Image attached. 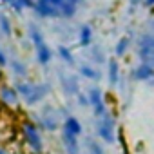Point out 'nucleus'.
<instances>
[{
  "instance_id": "f257e3e1",
  "label": "nucleus",
  "mask_w": 154,
  "mask_h": 154,
  "mask_svg": "<svg viewBox=\"0 0 154 154\" xmlns=\"http://www.w3.org/2000/svg\"><path fill=\"white\" fill-rule=\"evenodd\" d=\"M20 100L27 105H36L40 102H44L47 98V94L51 93L47 84H36V82H29V80H18L15 84Z\"/></svg>"
},
{
  "instance_id": "f03ea898",
  "label": "nucleus",
  "mask_w": 154,
  "mask_h": 154,
  "mask_svg": "<svg viewBox=\"0 0 154 154\" xmlns=\"http://www.w3.org/2000/svg\"><path fill=\"white\" fill-rule=\"evenodd\" d=\"M29 36H31V42H33V49H35V56H36V62L40 65H49L53 62V54L54 51L51 49V45L45 42L44 35L40 33L38 27L31 26L29 27Z\"/></svg>"
},
{
  "instance_id": "7ed1b4c3",
  "label": "nucleus",
  "mask_w": 154,
  "mask_h": 154,
  "mask_svg": "<svg viewBox=\"0 0 154 154\" xmlns=\"http://www.w3.org/2000/svg\"><path fill=\"white\" fill-rule=\"evenodd\" d=\"M20 132L22 138L26 141V145L35 152V154H42L44 152V138H42V129L35 123V122H22L20 125Z\"/></svg>"
},
{
  "instance_id": "20e7f679",
  "label": "nucleus",
  "mask_w": 154,
  "mask_h": 154,
  "mask_svg": "<svg viewBox=\"0 0 154 154\" xmlns=\"http://www.w3.org/2000/svg\"><path fill=\"white\" fill-rule=\"evenodd\" d=\"M65 0H35L33 9L40 18H62Z\"/></svg>"
},
{
  "instance_id": "39448f33",
  "label": "nucleus",
  "mask_w": 154,
  "mask_h": 154,
  "mask_svg": "<svg viewBox=\"0 0 154 154\" xmlns=\"http://www.w3.org/2000/svg\"><path fill=\"white\" fill-rule=\"evenodd\" d=\"M136 54L140 63H147L154 67V35L145 33L136 42Z\"/></svg>"
},
{
  "instance_id": "423d86ee",
  "label": "nucleus",
  "mask_w": 154,
  "mask_h": 154,
  "mask_svg": "<svg viewBox=\"0 0 154 154\" xmlns=\"http://www.w3.org/2000/svg\"><path fill=\"white\" fill-rule=\"evenodd\" d=\"M94 129H96V134L102 141L114 143V140H116V123H114V118H112L111 112L96 118V127Z\"/></svg>"
},
{
  "instance_id": "0eeeda50",
  "label": "nucleus",
  "mask_w": 154,
  "mask_h": 154,
  "mask_svg": "<svg viewBox=\"0 0 154 154\" xmlns=\"http://www.w3.org/2000/svg\"><path fill=\"white\" fill-rule=\"evenodd\" d=\"M87 98H89V105L93 107L96 118H100V116H103V114L109 112V107H107L103 91H102L100 87H91L89 93H87Z\"/></svg>"
},
{
  "instance_id": "6e6552de",
  "label": "nucleus",
  "mask_w": 154,
  "mask_h": 154,
  "mask_svg": "<svg viewBox=\"0 0 154 154\" xmlns=\"http://www.w3.org/2000/svg\"><path fill=\"white\" fill-rule=\"evenodd\" d=\"M0 102L8 107H18L20 105V94L15 85L9 84H0Z\"/></svg>"
},
{
  "instance_id": "1a4fd4ad",
  "label": "nucleus",
  "mask_w": 154,
  "mask_h": 154,
  "mask_svg": "<svg viewBox=\"0 0 154 154\" xmlns=\"http://www.w3.org/2000/svg\"><path fill=\"white\" fill-rule=\"evenodd\" d=\"M84 132V127H82V122L76 118V116H67L62 123V134H69V136H74V138H80Z\"/></svg>"
},
{
  "instance_id": "9d476101",
  "label": "nucleus",
  "mask_w": 154,
  "mask_h": 154,
  "mask_svg": "<svg viewBox=\"0 0 154 154\" xmlns=\"http://www.w3.org/2000/svg\"><path fill=\"white\" fill-rule=\"evenodd\" d=\"M132 78L140 84H145V82H150L154 78V67L147 65V63H138L134 69H132Z\"/></svg>"
},
{
  "instance_id": "9b49d317",
  "label": "nucleus",
  "mask_w": 154,
  "mask_h": 154,
  "mask_svg": "<svg viewBox=\"0 0 154 154\" xmlns=\"http://www.w3.org/2000/svg\"><path fill=\"white\" fill-rule=\"evenodd\" d=\"M120 76H122L120 74V62H118L116 56H112V58L107 60V80H109L111 85H118Z\"/></svg>"
},
{
  "instance_id": "f8f14e48",
  "label": "nucleus",
  "mask_w": 154,
  "mask_h": 154,
  "mask_svg": "<svg viewBox=\"0 0 154 154\" xmlns=\"http://www.w3.org/2000/svg\"><path fill=\"white\" fill-rule=\"evenodd\" d=\"M93 36H94V31L89 24H84L80 26V31H78V44L82 47H89L93 44Z\"/></svg>"
},
{
  "instance_id": "ddd939ff",
  "label": "nucleus",
  "mask_w": 154,
  "mask_h": 154,
  "mask_svg": "<svg viewBox=\"0 0 154 154\" xmlns=\"http://www.w3.org/2000/svg\"><path fill=\"white\" fill-rule=\"evenodd\" d=\"M9 69H11V72L15 74V76H18V78H26L27 76V65L22 62V60H18V58H9Z\"/></svg>"
},
{
  "instance_id": "4468645a",
  "label": "nucleus",
  "mask_w": 154,
  "mask_h": 154,
  "mask_svg": "<svg viewBox=\"0 0 154 154\" xmlns=\"http://www.w3.org/2000/svg\"><path fill=\"white\" fill-rule=\"evenodd\" d=\"M129 45H131V36H129V35L120 36L118 42L114 44V56H116V58H118V56H123V54L127 53Z\"/></svg>"
},
{
  "instance_id": "2eb2a0df",
  "label": "nucleus",
  "mask_w": 154,
  "mask_h": 154,
  "mask_svg": "<svg viewBox=\"0 0 154 154\" xmlns=\"http://www.w3.org/2000/svg\"><path fill=\"white\" fill-rule=\"evenodd\" d=\"M56 54H58V58H60L62 62H65V63H69V65L74 63V54H72V51H71L67 45H58V47H56Z\"/></svg>"
},
{
  "instance_id": "dca6fc26",
  "label": "nucleus",
  "mask_w": 154,
  "mask_h": 154,
  "mask_svg": "<svg viewBox=\"0 0 154 154\" xmlns=\"http://www.w3.org/2000/svg\"><path fill=\"white\" fill-rule=\"evenodd\" d=\"M78 72H80V76H84V78H87V80H98L100 78L98 69L93 67V65H80Z\"/></svg>"
},
{
  "instance_id": "f3484780",
  "label": "nucleus",
  "mask_w": 154,
  "mask_h": 154,
  "mask_svg": "<svg viewBox=\"0 0 154 154\" xmlns=\"http://www.w3.org/2000/svg\"><path fill=\"white\" fill-rule=\"evenodd\" d=\"M62 138H63V143H65V150L67 152H71V154L78 152V149H80L78 140L80 138H74V136H69V134H62Z\"/></svg>"
},
{
  "instance_id": "a211bd4d",
  "label": "nucleus",
  "mask_w": 154,
  "mask_h": 154,
  "mask_svg": "<svg viewBox=\"0 0 154 154\" xmlns=\"http://www.w3.org/2000/svg\"><path fill=\"white\" fill-rule=\"evenodd\" d=\"M0 29H2L4 35L11 36L13 35V24H11V18L4 13H0Z\"/></svg>"
},
{
  "instance_id": "6ab92c4d",
  "label": "nucleus",
  "mask_w": 154,
  "mask_h": 154,
  "mask_svg": "<svg viewBox=\"0 0 154 154\" xmlns=\"http://www.w3.org/2000/svg\"><path fill=\"white\" fill-rule=\"evenodd\" d=\"M87 149H89L93 154H105L103 147H102L98 141H94V140H89V141H87Z\"/></svg>"
},
{
  "instance_id": "aec40b11",
  "label": "nucleus",
  "mask_w": 154,
  "mask_h": 154,
  "mask_svg": "<svg viewBox=\"0 0 154 154\" xmlns=\"http://www.w3.org/2000/svg\"><path fill=\"white\" fill-rule=\"evenodd\" d=\"M76 98H78V103H80V105H84V107H89V98H87V94H82V93H78V94H76Z\"/></svg>"
},
{
  "instance_id": "412c9836",
  "label": "nucleus",
  "mask_w": 154,
  "mask_h": 154,
  "mask_svg": "<svg viewBox=\"0 0 154 154\" xmlns=\"http://www.w3.org/2000/svg\"><path fill=\"white\" fill-rule=\"evenodd\" d=\"M8 63H9V58H8V54L0 49V67H8Z\"/></svg>"
},
{
  "instance_id": "4be33fe9",
  "label": "nucleus",
  "mask_w": 154,
  "mask_h": 154,
  "mask_svg": "<svg viewBox=\"0 0 154 154\" xmlns=\"http://www.w3.org/2000/svg\"><path fill=\"white\" fill-rule=\"evenodd\" d=\"M67 2H71V4H74L76 8H80V6H82V4L85 2V0H67Z\"/></svg>"
},
{
  "instance_id": "5701e85b",
  "label": "nucleus",
  "mask_w": 154,
  "mask_h": 154,
  "mask_svg": "<svg viewBox=\"0 0 154 154\" xmlns=\"http://www.w3.org/2000/svg\"><path fill=\"white\" fill-rule=\"evenodd\" d=\"M15 2V0H0V4H8V6H11Z\"/></svg>"
},
{
  "instance_id": "b1692460",
  "label": "nucleus",
  "mask_w": 154,
  "mask_h": 154,
  "mask_svg": "<svg viewBox=\"0 0 154 154\" xmlns=\"http://www.w3.org/2000/svg\"><path fill=\"white\" fill-rule=\"evenodd\" d=\"M4 78V67H0V80Z\"/></svg>"
},
{
  "instance_id": "393cba45",
  "label": "nucleus",
  "mask_w": 154,
  "mask_h": 154,
  "mask_svg": "<svg viewBox=\"0 0 154 154\" xmlns=\"http://www.w3.org/2000/svg\"><path fill=\"white\" fill-rule=\"evenodd\" d=\"M0 154H8V152H6V150H4L2 147H0Z\"/></svg>"
},
{
  "instance_id": "a878e982",
  "label": "nucleus",
  "mask_w": 154,
  "mask_h": 154,
  "mask_svg": "<svg viewBox=\"0 0 154 154\" xmlns=\"http://www.w3.org/2000/svg\"><path fill=\"white\" fill-rule=\"evenodd\" d=\"M138 2H143V0H132V4H138Z\"/></svg>"
}]
</instances>
